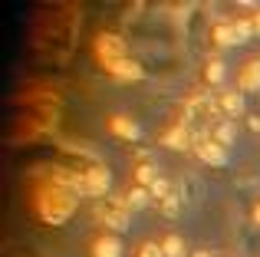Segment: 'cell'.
Here are the masks:
<instances>
[{"label": "cell", "mask_w": 260, "mask_h": 257, "mask_svg": "<svg viewBox=\"0 0 260 257\" xmlns=\"http://www.w3.org/2000/svg\"><path fill=\"white\" fill-rule=\"evenodd\" d=\"M250 23H254V37H260V10L250 17Z\"/></svg>", "instance_id": "18"}, {"label": "cell", "mask_w": 260, "mask_h": 257, "mask_svg": "<svg viewBox=\"0 0 260 257\" xmlns=\"http://www.w3.org/2000/svg\"><path fill=\"white\" fill-rule=\"evenodd\" d=\"M194 257H211V254H208V251H198V254H194Z\"/></svg>", "instance_id": "20"}, {"label": "cell", "mask_w": 260, "mask_h": 257, "mask_svg": "<svg viewBox=\"0 0 260 257\" xmlns=\"http://www.w3.org/2000/svg\"><path fill=\"white\" fill-rule=\"evenodd\" d=\"M125 201H128V208H145V205H152V195H148V188H142V185H135V188H128L125 191Z\"/></svg>", "instance_id": "14"}, {"label": "cell", "mask_w": 260, "mask_h": 257, "mask_svg": "<svg viewBox=\"0 0 260 257\" xmlns=\"http://www.w3.org/2000/svg\"><path fill=\"white\" fill-rule=\"evenodd\" d=\"M221 119H231V122H234L237 116H241L244 112V96L237 89H228V92H221Z\"/></svg>", "instance_id": "8"}, {"label": "cell", "mask_w": 260, "mask_h": 257, "mask_svg": "<svg viewBox=\"0 0 260 257\" xmlns=\"http://www.w3.org/2000/svg\"><path fill=\"white\" fill-rule=\"evenodd\" d=\"M139 257H165V251H161L158 244H142V251H139Z\"/></svg>", "instance_id": "17"}, {"label": "cell", "mask_w": 260, "mask_h": 257, "mask_svg": "<svg viewBox=\"0 0 260 257\" xmlns=\"http://www.w3.org/2000/svg\"><path fill=\"white\" fill-rule=\"evenodd\" d=\"M106 73H112L115 79H125V83H132V79H142V66L135 63V59H128V56L106 63Z\"/></svg>", "instance_id": "7"}, {"label": "cell", "mask_w": 260, "mask_h": 257, "mask_svg": "<svg viewBox=\"0 0 260 257\" xmlns=\"http://www.w3.org/2000/svg\"><path fill=\"white\" fill-rule=\"evenodd\" d=\"M234 132H237V128H234V122H231V119H217V122L211 125L208 139H214L217 145H224V148H228L231 142H234Z\"/></svg>", "instance_id": "11"}, {"label": "cell", "mask_w": 260, "mask_h": 257, "mask_svg": "<svg viewBox=\"0 0 260 257\" xmlns=\"http://www.w3.org/2000/svg\"><path fill=\"white\" fill-rule=\"evenodd\" d=\"M128 218H132V208H128L125 195H109L106 201L95 205V221L112 231H125L128 228Z\"/></svg>", "instance_id": "2"}, {"label": "cell", "mask_w": 260, "mask_h": 257, "mask_svg": "<svg viewBox=\"0 0 260 257\" xmlns=\"http://www.w3.org/2000/svg\"><path fill=\"white\" fill-rule=\"evenodd\" d=\"M37 205V214L46 221V224H66L76 211V191L73 188H63V185H43L33 198Z\"/></svg>", "instance_id": "1"}, {"label": "cell", "mask_w": 260, "mask_h": 257, "mask_svg": "<svg viewBox=\"0 0 260 257\" xmlns=\"http://www.w3.org/2000/svg\"><path fill=\"white\" fill-rule=\"evenodd\" d=\"M250 37H254V23H250V20H228V23L214 26V40L221 46H237Z\"/></svg>", "instance_id": "4"}, {"label": "cell", "mask_w": 260, "mask_h": 257, "mask_svg": "<svg viewBox=\"0 0 260 257\" xmlns=\"http://www.w3.org/2000/svg\"><path fill=\"white\" fill-rule=\"evenodd\" d=\"M194 152L201 162H208V165H224L228 162V148L217 145L214 139H208V135H198L194 139Z\"/></svg>", "instance_id": "6"}, {"label": "cell", "mask_w": 260, "mask_h": 257, "mask_svg": "<svg viewBox=\"0 0 260 257\" xmlns=\"http://www.w3.org/2000/svg\"><path fill=\"white\" fill-rule=\"evenodd\" d=\"M241 89H247V92H254V89H260V56H254V59H247V66L241 70Z\"/></svg>", "instance_id": "9"}, {"label": "cell", "mask_w": 260, "mask_h": 257, "mask_svg": "<svg viewBox=\"0 0 260 257\" xmlns=\"http://www.w3.org/2000/svg\"><path fill=\"white\" fill-rule=\"evenodd\" d=\"M92 257H122V244H119V238H112V234H102V238H95V244H92Z\"/></svg>", "instance_id": "12"}, {"label": "cell", "mask_w": 260, "mask_h": 257, "mask_svg": "<svg viewBox=\"0 0 260 257\" xmlns=\"http://www.w3.org/2000/svg\"><path fill=\"white\" fill-rule=\"evenodd\" d=\"M109 181H112V175H109L106 165H86L83 172L76 175L73 191H76V195H89V198H102V195L109 191Z\"/></svg>", "instance_id": "3"}, {"label": "cell", "mask_w": 260, "mask_h": 257, "mask_svg": "<svg viewBox=\"0 0 260 257\" xmlns=\"http://www.w3.org/2000/svg\"><path fill=\"white\" fill-rule=\"evenodd\" d=\"M161 251H165V257H184V244L178 234H168L165 241H161Z\"/></svg>", "instance_id": "16"}, {"label": "cell", "mask_w": 260, "mask_h": 257, "mask_svg": "<svg viewBox=\"0 0 260 257\" xmlns=\"http://www.w3.org/2000/svg\"><path fill=\"white\" fill-rule=\"evenodd\" d=\"M254 221H257V224H260V205L254 208Z\"/></svg>", "instance_id": "19"}, {"label": "cell", "mask_w": 260, "mask_h": 257, "mask_svg": "<svg viewBox=\"0 0 260 257\" xmlns=\"http://www.w3.org/2000/svg\"><path fill=\"white\" fill-rule=\"evenodd\" d=\"M109 128H112V132L119 135V139H128V142H135V139H139V125H135L128 116H122V112L109 119Z\"/></svg>", "instance_id": "10"}, {"label": "cell", "mask_w": 260, "mask_h": 257, "mask_svg": "<svg viewBox=\"0 0 260 257\" xmlns=\"http://www.w3.org/2000/svg\"><path fill=\"white\" fill-rule=\"evenodd\" d=\"M204 76H208V83H221V79H224V63H221V59H217V56H211L208 59V66H204Z\"/></svg>", "instance_id": "15"}, {"label": "cell", "mask_w": 260, "mask_h": 257, "mask_svg": "<svg viewBox=\"0 0 260 257\" xmlns=\"http://www.w3.org/2000/svg\"><path fill=\"white\" fill-rule=\"evenodd\" d=\"M165 145H168V148H188V145H191V132H188L184 125H175L172 132L165 135Z\"/></svg>", "instance_id": "13"}, {"label": "cell", "mask_w": 260, "mask_h": 257, "mask_svg": "<svg viewBox=\"0 0 260 257\" xmlns=\"http://www.w3.org/2000/svg\"><path fill=\"white\" fill-rule=\"evenodd\" d=\"M95 56H99V63H112V59H122L125 56V40L119 37V33H99L95 37Z\"/></svg>", "instance_id": "5"}]
</instances>
